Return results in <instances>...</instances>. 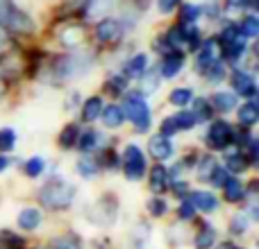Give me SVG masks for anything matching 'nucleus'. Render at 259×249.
I'll return each instance as SVG.
<instances>
[{
    "instance_id": "1",
    "label": "nucleus",
    "mask_w": 259,
    "mask_h": 249,
    "mask_svg": "<svg viewBox=\"0 0 259 249\" xmlns=\"http://www.w3.org/2000/svg\"><path fill=\"white\" fill-rule=\"evenodd\" d=\"M77 195V188L71 181H64V179H50L39 193V200L44 206L48 209H68L73 204Z\"/></svg>"
},
{
    "instance_id": "2",
    "label": "nucleus",
    "mask_w": 259,
    "mask_h": 249,
    "mask_svg": "<svg viewBox=\"0 0 259 249\" xmlns=\"http://www.w3.org/2000/svg\"><path fill=\"white\" fill-rule=\"evenodd\" d=\"M94 59L91 54L84 52H73V54H62L59 59H55L53 66V75L57 82H66V80H75V77L84 75L91 68Z\"/></svg>"
},
{
    "instance_id": "3",
    "label": "nucleus",
    "mask_w": 259,
    "mask_h": 249,
    "mask_svg": "<svg viewBox=\"0 0 259 249\" xmlns=\"http://www.w3.org/2000/svg\"><path fill=\"white\" fill-rule=\"evenodd\" d=\"M123 113L132 120L134 129L139 134H146L150 129V122H152V113H150V107L148 102L143 100L141 93H132L125 98V104H123Z\"/></svg>"
},
{
    "instance_id": "4",
    "label": "nucleus",
    "mask_w": 259,
    "mask_h": 249,
    "mask_svg": "<svg viewBox=\"0 0 259 249\" xmlns=\"http://www.w3.org/2000/svg\"><path fill=\"white\" fill-rule=\"evenodd\" d=\"M123 170H125V177L130 181H139V179L146 174V159H143V152L137 143H130L123 152Z\"/></svg>"
},
{
    "instance_id": "5",
    "label": "nucleus",
    "mask_w": 259,
    "mask_h": 249,
    "mask_svg": "<svg viewBox=\"0 0 259 249\" xmlns=\"http://www.w3.org/2000/svg\"><path fill=\"white\" fill-rule=\"evenodd\" d=\"M234 143V132L232 125L225 120H214L209 125V132H207V145L211 150H225Z\"/></svg>"
},
{
    "instance_id": "6",
    "label": "nucleus",
    "mask_w": 259,
    "mask_h": 249,
    "mask_svg": "<svg viewBox=\"0 0 259 249\" xmlns=\"http://www.w3.org/2000/svg\"><path fill=\"white\" fill-rule=\"evenodd\" d=\"M196 52L198 54H196V64H193V68H196L198 75H205V73L209 71V68L214 66V64L219 61V57H221L219 41H216V39H207L205 43L196 50Z\"/></svg>"
},
{
    "instance_id": "7",
    "label": "nucleus",
    "mask_w": 259,
    "mask_h": 249,
    "mask_svg": "<svg viewBox=\"0 0 259 249\" xmlns=\"http://www.w3.org/2000/svg\"><path fill=\"white\" fill-rule=\"evenodd\" d=\"M125 34V27L118 18L107 16V18H100L98 25H96V39L100 43H118Z\"/></svg>"
},
{
    "instance_id": "8",
    "label": "nucleus",
    "mask_w": 259,
    "mask_h": 249,
    "mask_svg": "<svg viewBox=\"0 0 259 249\" xmlns=\"http://www.w3.org/2000/svg\"><path fill=\"white\" fill-rule=\"evenodd\" d=\"M3 25L7 27V30H12V32H23V34H30V32H34V21H32V18L27 16L25 12L16 9L14 5H12V9L7 12V16H5Z\"/></svg>"
},
{
    "instance_id": "9",
    "label": "nucleus",
    "mask_w": 259,
    "mask_h": 249,
    "mask_svg": "<svg viewBox=\"0 0 259 249\" xmlns=\"http://www.w3.org/2000/svg\"><path fill=\"white\" fill-rule=\"evenodd\" d=\"M232 89L237 91L243 98H255L257 95V82L252 77L250 71H243V68H237L232 73Z\"/></svg>"
},
{
    "instance_id": "10",
    "label": "nucleus",
    "mask_w": 259,
    "mask_h": 249,
    "mask_svg": "<svg viewBox=\"0 0 259 249\" xmlns=\"http://www.w3.org/2000/svg\"><path fill=\"white\" fill-rule=\"evenodd\" d=\"M184 68V54L182 52H168L164 54L159 66V77L161 80H175Z\"/></svg>"
},
{
    "instance_id": "11",
    "label": "nucleus",
    "mask_w": 259,
    "mask_h": 249,
    "mask_svg": "<svg viewBox=\"0 0 259 249\" xmlns=\"http://www.w3.org/2000/svg\"><path fill=\"white\" fill-rule=\"evenodd\" d=\"M148 150H150L152 159L168 161L170 156H173V143H170V138L157 134V136H150V141H148Z\"/></svg>"
},
{
    "instance_id": "12",
    "label": "nucleus",
    "mask_w": 259,
    "mask_h": 249,
    "mask_svg": "<svg viewBox=\"0 0 259 249\" xmlns=\"http://www.w3.org/2000/svg\"><path fill=\"white\" fill-rule=\"evenodd\" d=\"M146 68H148V54L139 52L125 61V66H123V77H125V80H139V77L146 73Z\"/></svg>"
},
{
    "instance_id": "13",
    "label": "nucleus",
    "mask_w": 259,
    "mask_h": 249,
    "mask_svg": "<svg viewBox=\"0 0 259 249\" xmlns=\"http://www.w3.org/2000/svg\"><path fill=\"white\" fill-rule=\"evenodd\" d=\"M189 202L193 204V209L202 211V213H211V211L219 209V200L214 197V193H207V191H196V193H191Z\"/></svg>"
},
{
    "instance_id": "14",
    "label": "nucleus",
    "mask_w": 259,
    "mask_h": 249,
    "mask_svg": "<svg viewBox=\"0 0 259 249\" xmlns=\"http://www.w3.org/2000/svg\"><path fill=\"white\" fill-rule=\"evenodd\" d=\"M100 118H103L105 127H109V129H118L123 122H125V113H123L121 104H107V107H103Z\"/></svg>"
},
{
    "instance_id": "15",
    "label": "nucleus",
    "mask_w": 259,
    "mask_h": 249,
    "mask_svg": "<svg viewBox=\"0 0 259 249\" xmlns=\"http://www.w3.org/2000/svg\"><path fill=\"white\" fill-rule=\"evenodd\" d=\"M148 183H150V191L152 193H164L166 188H168L170 183V174L168 170L164 168V165H155V168H150V179H148Z\"/></svg>"
},
{
    "instance_id": "16",
    "label": "nucleus",
    "mask_w": 259,
    "mask_h": 249,
    "mask_svg": "<svg viewBox=\"0 0 259 249\" xmlns=\"http://www.w3.org/2000/svg\"><path fill=\"white\" fill-rule=\"evenodd\" d=\"M246 54H248V43H246V39H243V36H239V39L232 41V43L223 45V57L228 59V61H232V64L241 61Z\"/></svg>"
},
{
    "instance_id": "17",
    "label": "nucleus",
    "mask_w": 259,
    "mask_h": 249,
    "mask_svg": "<svg viewBox=\"0 0 259 249\" xmlns=\"http://www.w3.org/2000/svg\"><path fill=\"white\" fill-rule=\"evenodd\" d=\"M116 0H87L84 3V14L87 18H100L114 7Z\"/></svg>"
},
{
    "instance_id": "18",
    "label": "nucleus",
    "mask_w": 259,
    "mask_h": 249,
    "mask_svg": "<svg viewBox=\"0 0 259 249\" xmlns=\"http://www.w3.org/2000/svg\"><path fill=\"white\" fill-rule=\"evenodd\" d=\"M211 104L219 111H232L237 107V93H230V91H216L211 95Z\"/></svg>"
},
{
    "instance_id": "19",
    "label": "nucleus",
    "mask_w": 259,
    "mask_h": 249,
    "mask_svg": "<svg viewBox=\"0 0 259 249\" xmlns=\"http://www.w3.org/2000/svg\"><path fill=\"white\" fill-rule=\"evenodd\" d=\"M41 224V211L36 209H23L18 213V227L25 229V231H34Z\"/></svg>"
},
{
    "instance_id": "20",
    "label": "nucleus",
    "mask_w": 259,
    "mask_h": 249,
    "mask_svg": "<svg viewBox=\"0 0 259 249\" xmlns=\"http://www.w3.org/2000/svg\"><path fill=\"white\" fill-rule=\"evenodd\" d=\"M257 120H259V107H257V102L241 104V109H239V122H241V127L250 129L252 125H257Z\"/></svg>"
},
{
    "instance_id": "21",
    "label": "nucleus",
    "mask_w": 259,
    "mask_h": 249,
    "mask_svg": "<svg viewBox=\"0 0 259 249\" xmlns=\"http://www.w3.org/2000/svg\"><path fill=\"white\" fill-rule=\"evenodd\" d=\"M100 111H103V100H100L98 95H94V98H89L84 102V107H82V120L96 122L100 118Z\"/></svg>"
},
{
    "instance_id": "22",
    "label": "nucleus",
    "mask_w": 259,
    "mask_h": 249,
    "mask_svg": "<svg viewBox=\"0 0 259 249\" xmlns=\"http://www.w3.org/2000/svg\"><path fill=\"white\" fill-rule=\"evenodd\" d=\"M221 188H223L225 200H228V202H241L243 197H246V191H243L241 181H239V179H234V177H228V181H225Z\"/></svg>"
},
{
    "instance_id": "23",
    "label": "nucleus",
    "mask_w": 259,
    "mask_h": 249,
    "mask_svg": "<svg viewBox=\"0 0 259 249\" xmlns=\"http://www.w3.org/2000/svg\"><path fill=\"white\" fill-rule=\"evenodd\" d=\"M191 100H193V89L191 86H180V89L170 91V95H168V102L173 104V107H180V109L189 107Z\"/></svg>"
},
{
    "instance_id": "24",
    "label": "nucleus",
    "mask_w": 259,
    "mask_h": 249,
    "mask_svg": "<svg viewBox=\"0 0 259 249\" xmlns=\"http://www.w3.org/2000/svg\"><path fill=\"white\" fill-rule=\"evenodd\" d=\"M82 34H84L82 25H68L66 30H62L59 41H62V45H66V48H75V45L82 41Z\"/></svg>"
},
{
    "instance_id": "25",
    "label": "nucleus",
    "mask_w": 259,
    "mask_h": 249,
    "mask_svg": "<svg viewBox=\"0 0 259 249\" xmlns=\"http://www.w3.org/2000/svg\"><path fill=\"white\" fill-rule=\"evenodd\" d=\"M193 116H196L198 122H205V120H211V116H214V109H211V104L207 102V100L202 98H193Z\"/></svg>"
},
{
    "instance_id": "26",
    "label": "nucleus",
    "mask_w": 259,
    "mask_h": 249,
    "mask_svg": "<svg viewBox=\"0 0 259 249\" xmlns=\"http://www.w3.org/2000/svg\"><path fill=\"white\" fill-rule=\"evenodd\" d=\"M141 86H143V93H155L157 89H159V71L157 68H146V73H143L141 77Z\"/></svg>"
},
{
    "instance_id": "27",
    "label": "nucleus",
    "mask_w": 259,
    "mask_h": 249,
    "mask_svg": "<svg viewBox=\"0 0 259 249\" xmlns=\"http://www.w3.org/2000/svg\"><path fill=\"white\" fill-rule=\"evenodd\" d=\"M228 172H243V170L248 168V159L246 154H241V152H232V154L225 156V165H223Z\"/></svg>"
},
{
    "instance_id": "28",
    "label": "nucleus",
    "mask_w": 259,
    "mask_h": 249,
    "mask_svg": "<svg viewBox=\"0 0 259 249\" xmlns=\"http://www.w3.org/2000/svg\"><path fill=\"white\" fill-rule=\"evenodd\" d=\"M239 34H241L243 39H257V34H259V21H257L255 14H248V16L241 21V25H239Z\"/></svg>"
},
{
    "instance_id": "29",
    "label": "nucleus",
    "mask_w": 259,
    "mask_h": 249,
    "mask_svg": "<svg viewBox=\"0 0 259 249\" xmlns=\"http://www.w3.org/2000/svg\"><path fill=\"white\" fill-rule=\"evenodd\" d=\"M173 118V122H175V127H178V132H189V129H193L198 125V120H196V116H193L191 111H178L175 116H170Z\"/></svg>"
},
{
    "instance_id": "30",
    "label": "nucleus",
    "mask_w": 259,
    "mask_h": 249,
    "mask_svg": "<svg viewBox=\"0 0 259 249\" xmlns=\"http://www.w3.org/2000/svg\"><path fill=\"white\" fill-rule=\"evenodd\" d=\"M77 136H80V127H77L75 122H71V125H66V127H64L62 134H59V143H62V147L71 150V147H75Z\"/></svg>"
},
{
    "instance_id": "31",
    "label": "nucleus",
    "mask_w": 259,
    "mask_h": 249,
    "mask_svg": "<svg viewBox=\"0 0 259 249\" xmlns=\"http://www.w3.org/2000/svg\"><path fill=\"white\" fill-rule=\"evenodd\" d=\"M98 134L94 132V129H89V132H84V134H80V136H77V143H75V147L80 152H91V150H96V147H98Z\"/></svg>"
},
{
    "instance_id": "32",
    "label": "nucleus",
    "mask_w": 259,
    "mask_h": 249,
    "mask_svg": "<svg viewBox=\"0 0 259 249\" xmlns=\"http://www.w3.org/2000/svg\"><path fill=\"white\" fill-rule=\"evenodd\" d=\"M216 240V231L211 227H202L200 231L196 233V240H193V245H196V249H209L211 245H214Z\"/></svg>"
},
{
    "instance_id": "33",
    "label": "nucleus",
    "mask_w": 259,
    "mask_h": 249,
    "mask_svg": "<svg viewBox=\"0 0 259 249\" xmlns=\"http://www.w3.org/2000/svg\"><path fill=\"white\" fill-rule=\"evenodd\" d=\"M200 16H202L200 5H196V3L182 5V25H196Z\"/></svg>"
},
{
    "instance_id": "34",
    "label": "nucleus",
    "mask_w": 259,
    "mask_h": 249,
    "mask_svg": "<svg viewBox=\"0 0 259 249\" xmlns=\"http://www.w3.org/2000/svg\"><path fill=\"white\" fill-rule=\"evenodd\" d=\"M216 159L214 156H205V159H200L198 161V179L200 181H209V177H211V172L216 170Z\"/></svg>"
},
{
    "instance_id": "35",
    "label": "nucleus",
    "mask_w": 259,
    "mask_h": 249,
    "mask_svg": "<svg viewBox=\"0 0 259 249\" xmlns=\"http://www.w3.org/2000/svg\"><path fill=\"white\" fill-rule=\"evenodd\" d=\"M75 168H77V174L84 179H94L96 174H98V163H96L94 159H80Z\"/></svg>"
},
{
    "instance_id": "36",
    "label": "nucleus",
    "mask_w": 259,
    "mask_h": 249,
    "mask_svg": "<svg viewBox=\"0 0 259 249\" xmlns=\"http://www.w3.org/2000/svg\"><path fill=\"white\" fill-rule=\"evenodd\" d=\"M125 86H127V80L123 75H114L107 80V84H105V91L112 95H123L125 93Z\"/></svg>"
},
{
    "instance_id": "37",
    "label": "nucleus",
    "mask_w": 259,
    "mask_h": 249,
    "mask_svg": "<svg viewBox=\"0 0 259 249\" xmlns=\"http://www.w3.org/2000/svg\"><path fill=\"white\" fill-rule=\"evenodd\" d=\"M46 170V159L44 156H32V159L25 161V174L27 177H39Z\"/></svg>"
},
{
    "instance_id": "38",
    "label": "nucleus",
    "mask_w": 259,
    "mask_h": 249,
    "mask_svg": "<svg viewBox=\"0 0 259 249\" xmlns=\"http://www.w3.org/2000/svg\"><path fill=\"white\" fill-rule=\"evenodd\" d=\"M239 25L237 23H228V25H223L221 27V36H219V41L223 45H228V43H232V41H237L239 39Z\"/></svg>"
},
{
    "instance_id": "39",
    "label": "nucleus",
    "mask_w": 259,
    "mask_h": 249,
    "mask_svg": "<svg viewBox=\"0 0 259 249\" xmlns=\"http://www.w3.org/2000/svg\"><path fill=\"white\" fill-rule=\"evenodd\" d=\"M248 224H250L248 215L246 213H237L232 218V222H230V233H234V236H241V233H246Z\"/></svg>"
},
{
    "instance_id": "40",
    "label": "nucleus",
    "mask_w": 259,
    "mask_h": 249,
    "mask_svg": "<svg viewBox=\"0 0 259 249\" xmlns=\"http://www.w3.org/2000/svg\"><path fill=\"white\" fill-rule=\"evenodd\" d=\"M14 145H16V134H14V129H0V152H9L14 150Z\"/></svg>"
},
{
    "instance_id": "41",
    "label": "nucleus",
    "mask_w": 259,
    "mask_h": 249,
    "mask_svg": "<svg viewBox=\"0 0 259 249\" xmlns=\"http://www.w3.org/2000/svg\"><path fill=\"white\" fill-rule=\"evenodd\" d=\"M202 77H207V80H209L211 84H219V82H221V80H223V77H225V64H223V61H221V59H219V61H216L214 66H211L209 71H207V73H205V75H202Z\"/></svg>"
},
{
    "instance_id": "42",
    "label": "nucleus",
    "mask_w": 259,
    "mask_h": 249,
    "mask_svg": "<svg viewBox=\"0 0 259 249\" xmlns=\"http://www.w3.org/2000/svg\"><path fill=\"white\" fill-rule=\"evenodd\" d=\"M53 249H80V242H77V238L75 236H62V238H57V240L53 242Z\"/></svg>"
},
{
    "instance_id": "43",
    "label": "nucleus",
    "mask_w": 259,
    "mask_h": 249,
    "mask_svg": "<svg viewBox=\"0 0 259 249\" xmlns=\"http://www.w3.org/2000/svg\"><path fill=\"white\" fill-rule=\"evenodd\" d=\"M182 5V0H157V12L164 14V16H168V14H173L175 9Z\"/></svg>"
},
{
    "instance_id": "44",
    "label": "nucleus",
    "mask_w": 259,
    "mask_h": 249,
    "mask_svg": "<svg viewBox=\"0 0 259 249\" xmlns=\"http://www.w3.org/2000/svg\"><path fill=\"white\" fill-rule=\"evenodd\" d=\"M228 177H230V174H228V170H225V168H221V165H216V170H214V172H211L209 181L214 183L216 188H221L225 181H228Z\"/></svg>"
},
{
    "instance_id": "45",
    "label": "nucleus",
    "mask_w": 259,
    "mask_h": 249,
    "mask_svg": "<svg viewBox=\"0 0 259 249\" xmlns=\"http://www.w3.org/2000/svg\"><path fill=\"white\" fill-rule=\"evenodd\" d=\"M148 211H150V215H164L166 213V204H164V200H159V197H155V200H150L148 202Z\"/></svg>"
},
{
    "instance_id": "46",
    "label": "nucleus",
    "mask_w": 259,
    "mask_h": 249,
    "mask_svg": "<svg viewBox=\"0 0 259 249\" xmlns=\"http://www.w3.org/2000/svg\"><path fill=\"white\" fill-rule=\"evenodd\" d=\"M193 213H196V209H193V204L189 200H184L182 204H180V209H178V215H180V220H193Z\"/></svg>"
},
{
    "instance_id": "47",
    "label": "nucleus",
    "mask_w": 259,
    "mask_h": 249,
    "mask_svg": "<svg viewBox=\"0 0 259 249\" xmlns=\"http://www.w3.org/2000/svg\"><path fill=\"white\" fill-rule=\"evenodd\" d=\"M9 48H12V36H9L7 27L0 25V54H5Z\"/></svg>"
},
{
    "instance_id": "48",
    "label": "nucleus",
    "mask_w": 259,
    "mask_h": 249,
    "mask_svg": "<svg viewBox=\"0 0 259 249\" xmlns=\"http://www.w3.org/2000/svg\"><path fill=\"white\" fill-rule=\"evenodd\" d=\"M225 9L228 12H246L248 7V0H225Z\"/></svg>"
},
{
    "instance_id": "49",
    "label": "nucleus",
    "mask_w": 259,
    "mask_h": 249,
    "mask_svg": "<svg viewBox=\"0 0 259 249\" xmlns=\"http://www.w3.org/2000/svg\"><path fill=\"white\" fill-rule=\"evenodd\" d=\"M173 134H178V127H175L173 118H164V120H161V136L170 138Z\"/></svg>"
},
{
    "instance_id": "50",
    "label": "nucleus",
    "mask_w": 259,
    "mask_h": 249,
    "mask_svg": "<svg viewBox=\"0 0 259 249\" xmlns=\"http://www.w3.org/2000/svg\"><path fill=\"white\" fill-rule=\"evenodd\" d=\"M77 104H80V93H77V91H73V93L68 95V100H66V109H68V111H73Z\"/></svg>"
},
{
    "instance_id": "51",
    "label": "nucleus",
    "mask_w": 259,
    "mask_h": 249,
    "mask_svg": "<svg viewBox=\"0 0 259 249\" xmlns=\"http://www.w3.org/2000/svg\"><path fill=\"white\" fill-rule=\"evenodd\" d=\"M9 168V159L7 156H0V172H3V170H7Z\"/></svg>"
},
{
    "instance_id": "52",
    "label": "nucleus",
    "mask_w": 259,
    "mask_h": 249,
    "mask_svg": "<svg viewBox=\"0 0 259 249\" xmlns=\"http://www.w3.org/2000/svg\"><path fill=\"white\" fill-rule=\"evenodd\" d=\"M3 93H5V80L0 77V95H3Z\"/></svg>"
},
{
    "instance_id": "53",
    "label": "nucleus",
    "mask_w": 259,
    "mask_h": 249,
    "mask_svg": "<svg viewBox=\"0 0 259 249\" xmlns=\"http://www.w3.org/2000/svg\"><path fill=\"white\" fill-rule=\"evenodd\" d=\"M219 249H234V247H232V245H221Z\"/></svg>"
}]
</instances>
